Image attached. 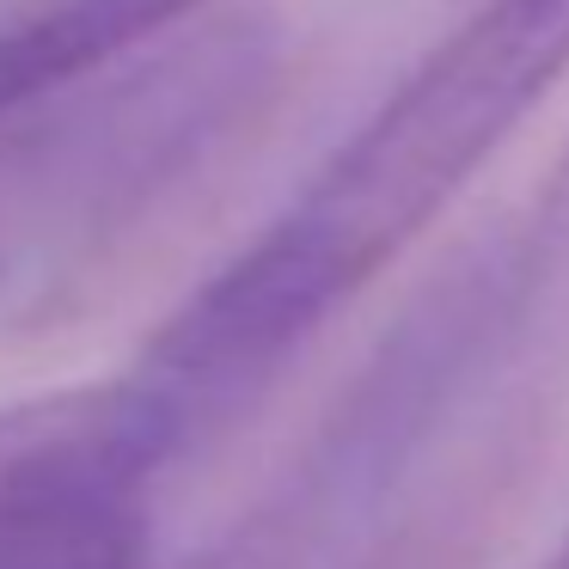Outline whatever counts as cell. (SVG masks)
<instances>
[{
	"label": "cell",
	"instance_id": "obj_2",
	"mask_svg": "<svg viewBox=\"0 0 569 569\" xmlns=\"http://www.w3.org/2000/svg\"><path fill=\"white\" fill-rule=\"evenodd\" d=\"M282 68V31L233 13L197 31L172 26L43 104L13 111L31 117L26 148L43 202L87 239L141 221L270 104Z\"/></svg>",
	"mask_w": 569,
	"mask_h": 569
},
{
	"label": "cell",
	"instance_id": "obj_4",
	"mask_svg": "<svg viewBox=\"0 0 569 569\" xmlns=\"http://www.w3.org/2000/svg\"><path fill=\"white\" fill-rule=\"evenodd\" d=\"M178 453L166 405L129 373L0 405V569H153L148 496ZM184 569L288 563L233 527Z\"/></svg>",
	"mask_w": 569,
	"mask_h": 569
},
{
	"label": "cell",
	"instance_id": "obj_8",
	"mask_svg": "<svg viewBox=\"0 0 569 569\" xmlns=\"http://www.w3.org/2000/svg\"><path fill=\"white\" fill-rule=\"evenodd\" d=\"M545 569H569V532H563V545L551 551V563H545Z\"/></svg>",
	"mask_w": 569,
	"mask_h": 569
},
{
	"label": "cell",
	"instance_id": "obj_7",
	"mask_svg": "<svg viewBox=\"0 0 569 569\" xmlns=\"http://www.w3.org/2000/svg\"><path fill=\"white\" fill-rule=\"evenodd\" d=\"M545 214H551V221H569V153H563V166H557L551 190H545Z\"/></svg>",
	"mask_w": 569,
	"mask_h": 569
},
{
	"label": "cell",
	"instance_id": "obj_6",
	"mask_svg": "<svg viewBox=\"0 0 569 569\" xmlns=\"http://www.w3.org/2000/svg\"><path fill=\"white\" fill-rule=\"evenodd\" d=\"M380 569H471V563H466L459 551H447L441 539H435V545H398V551L386 557Z\"/></svg>",
	"mask_w": 569,
	"mask_h": 569
},
{
	"label": "cell",
	"instance_id": "obj_1",
	"mask_svg": "<svg viewBox=\"0 0 569 569\" xmlns=\"http://www.w3.org/2000/svg\"><path fill=\"white\" fill-rule=\"evenodd\" d=\"M569 74V0H483L319 166L251 246L202 282L246 343L295 356L478 178L520 117Z\"/></svg>",
	"mask_w": 569,
	"mask_h": 569
},
{
	"label": "cell",
	"instance_id": "obj_3",
	"mask_svg": "<svg viewBox=\"0 0 569 569\" xmlns=\"http://www.w3.org/2000/svg\"><path fill=\"white\" fill-rule=\"evenodd\" d=\"M532 270H539V246L496 233L435 270V282L398 312L380 349L337 392L331 417L319 422L288 483L270 496V508L312 545V557L398 483L447 398L520 319Z\"/></svg>",
	"mask_w": 569,
	"mask_h": 569
},
{
	"label": "cell",
	"instance_id": "obj_5",
	"mask_svg": "<svg viewBox=\"0 0 569 569\" xmlns=\"http://www.w3.org/2000/svg\"><path fill=\"white\" fill-rule=\"evenodd\" d=\"M209 7L214 0H19L0 19V123Z\"/></svg>",
	"mask_w": 569,
	"mask_h": 569
}]
</instances>
